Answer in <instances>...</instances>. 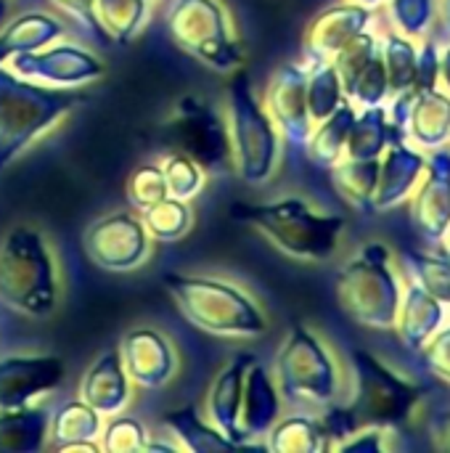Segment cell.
I'll return each instance as SVG.
<instances>
[{
  "label": "cell",
  "mask_w": 450,
  "mask_h": 453,
  "mask_svg": "<svg viewBox=\"0 0 450 453\" xmlns=\"http://www.w3.org/2000/svg\"><path fill=\"white\" fill-rule=\"evenodd\" d=\"M422 403V388L395 374L371 353H353V393L347 403L329 406L321 414V422L332 438V449H337L345 438L363 427L400 430L406 427Z\"/></svg>",
  "instance_id": "cell-1"
},
{
  "label": "cell",
  "mask_w": 450,
  "mask_h": 453,
  "mask_svg": "<svg viewBox=\"0 0 450 453\" xmlns=\"http://www.w3.org/2000/svg\"><path fill=\"white\" fill-rule=\"evenodd\" d=\"M90 104L82 88H56L21 77L0 64V173L42 133Z\"/></svg>",
  "instance_id": "cell-2"
},
{
  "label": "cell",
  "mask_w": 450,
  "mask_h": 453,
  "mask_svg": "<svg viewBox=\"0 0 450 453\" xmlns=\"http://www.w3.org/2000/svg\"><path fill=\"white\" fill-rule=\"evenodd\" d=\"M231 215L255 231H260L276 250L302 263L329 260L342 242L345 218L318 212L300 196H284L265 204L239 202L231 207Z\"/></svg>",
  "instance_id": "cell-3"
},
{
  "label": "cell",
  "mask_w": 450,
  "mask_h": 453,
  "mask_svg": "<svg viewBox=\"0 0 450 453\" xmlns=\"http://www.w3.org/2000/svg\"><path fill=\"white\" fill-rule=\"evenodd\" d=\"M164 289L188 324L217 337H260L268 332L263 308L236 284L212 276L164 273Z\"/></svg>",
  "instance_id": "cell-4"
},
{
  "label": "cell",
  "mask_w": 450,
  "mask_h": 453,
  "mask_svg": "<svg viewBox=\"0 0 450 453\" xmlns=\"http://www.w3.org/2000/svg\"><path fill=\"white\" fill-rule=\"evenodd\" d=\"M0 303L29 319L56 311V260L48 239L32 226H13L0 242Z\"/></svg>",
  "instance_id": "cell-5"
},
{
  "label": "cell",
  "mask_w": 450,
  "mask_h": 453,
  "mask_svg": "<svg viewBox=\"0 0 450 453\" xmlns=\"http://www.w3.org/2000/svg\"><path fill=\"white\" fill-rule=\"evenodd\" d=\"M225 122L233 149V170L241 180L260 186L271 180L281 157V133L265 104L255 96L247 69L231 72L225 85Z\"/></svg>",
  "instance_id": "cell-6"
},
{
  "label": "cell",
  "mask_w": 450,
  "mask_h": 453,
  "mask_svg": "<svg viewBox=\"0 0 450 453\" xmlns=\"http://www.w3.org/2000/svg\"><path fill=\"white\" fill-rule=\"evenodd\" d=\"M342 311L369 329H395L403 287L385 244H366L337 276Z\"/></svg>",
  "instance_id": "cell-7"
},
{
  "label": "cell",
  "mask_w": 450,
  "mask_h": 453,
  "mask_svg": "<svg viewBox=\"0 0 450 453\" xmlns=\"http://www.w3.org/2000/svg\"><path fill=\"white\" fill-rule=\"evenodd\" d=\"M172 42L204 66L231 74L244 64L228 8L220 0H175L167 13Z\"/></svg>",
  "instance_id": "cell-8"
},
{
  "label": "cell",
  "mask_w": 450,
  "mask_h": 453,
  "mask_svg": "<svg viewBox=\"0 0 450 453\" xmlns=\"http://www.w3.org/2000/svg\"><path fill=\"white\" fill-rule=\"evenodd\" d=\"M278 390L289 403L332 406L345 393V377L326 345L302 324H294L276 356Z\"/></svg>",
  "instance_id": "cell-9"
},
{
  "label": "cell",
  "mask_w": 450,
  "mask_h": 453,
  "mask_svg": "<svg viewBox=\"0 0 450 453\" xmlns=\"http://www.w3.org/2000/svg\"><path fill=\"white\" fill-rule=\"evenodd\" d=\"M164 130L170 143L180 154L191 157L204 173L225 175L233 170L228 122L207 101L196 96H183L175 104Z\"/></svg>",
  "instance_id": "cell-10"
},
{
  "label": "cell",
  "mask_w": 450,
  "mask_h": 453,
  "mask_svg": "<svg viewBox=\"0 0 450 453\" xmlns=\"http://www.w3.org/2000/svg\"><path fill=\"white\" fill-rule=\"evenodd\" d=\"M149 239L143 218L133 212H111L85 228L82 247L98 268L125 273L146 260Z\"/></svg>",
  "instance_id": "cell-11"
},
{
  "label": "cell",
  "mask_w": 450,
  "mask_h": 453,
  "mask_svg": "<svg viewBox=\"0 0 450 453\" xmlns=\"http://www.w3.org/2000/svg\"><path fill=\"white\" fill-rule=\"evenodd\" d=\"M5 66L21 77L56 88H82L93 80H101L106 72L98 56L69 42H53L40 50L16 53L5 61Z\"/></svg>",
  "instance_id": "cell-12"
},
{
  "label": "cell",
  "mask_w": 450,
  "mask_h": 453,
  "mask_svg": "<svg viewBox=\"0 0 450 453\" xmlns=\"http://www.w3.org/2000/svg\"><path fill=\"white\" fill-rule=\"evenodd\" d=\"M265 109L273 117L278 133L292 143L305 149L313 133V117L308 109V66L284 64L273 72L265 90Z\"/></svg>",
  "instance_id": "cell-13"
},
{
  "label": "cell",
  "mask_w": 450,
  "mask_h": 453,
  "mask_svg": "<svg viewBox=\"0 0 450 453\" xmlns=\"http://www.w3.org/2000/svg\"><path fill=\"white\" fill-rule=\"evenodd\" d=\"M390 122H395L408 141L424 149H440L450 141V93L440 88L408 90L393 96Z\"/></svg>",
  "instance_id": "cell-14"
},
{
  "label": "cell",
  "mask_w": 450,
  "mask_h": 453,
  "mask_svg": "<svg viewBox=\"0 0 450 453\" xmlns=\"http://www.w3.org/2000/svg\"><path fill=\"white\" fill-rule=\"evenodd\" d=\"M66 366L58 356H11L0 361V411L29 406L64 382Z\"/></svg>",
  "instance_id": "cell-15"
},
{
  "label": "cell",
  "mask_w": 450,
  "mask_h": 453,
  "mask_svg": "<svg viewBox=\"0 0 450 453\" xmlns=\"http://www.w3.org/2000/svg\"><path fill=\"white\" fill-rule=\"evenodd\" d=\"M427 167L430 173L414 194L411 218L424 242L438 244L450 228V146L435 149Z\"/></svg>",
  "instance_id": "cell-16"
},
{
  "label": "cell",
  "mask_w": 450,
  "mask_h": 453,
  "mask_svg": "<svg viewBox=\"0 0 450 453\" xmlns=\"http://www.w3.org/2000/svg\"><path fill=\"white\" fill-rule=\"evenodd\" d=\"M119 356L127 377L146 390H156L167 385L170 377L175 374V350L167 342V337L159 334L156 329L143 326L127 332L122 337Z\"/></svg>",
  "instance_id": "cell-17"
},
{
  "label": "cell",
  "mask_w": 450,
  "mask_h": 453,
  "mask_svg": "<svg viewBox=\"0 0 450 453\" xmlns=\"http://www.w3.org/2000/svg\"><path fill=\"white\" fill-rule=\"evenodd\" d=\"M374 11L361 3H345L318 13L305 32V66L332 61L334 53L369 27Z\"/></svg>",
  "instance_id": "cell-18"
},
{
  "label": "cell",
  "mask_w": 450,
  "mask_h": 453,
  "mask_svg": "<svg viewBox=\"0 0 450 453\" xmlns=\"http://www.w3.org/2000/svg\"><path fill=\"white\" fill-rule=\"evenodd\" d=\"M255 356L241 353L236 356L215 380L210 398H207V411L212 417V425L228 438L233 441L239 449H252V443L244 441L241 427H239V414H241V401H244V380H247V369L252 366Z\"/></svg>",
  "instance_id": "cell-19"
},
{
  "label": "cell",
  "mask_w": 450,
  "mask_h": 453,
  "mask_svg": "<svg viewBox=\"0 0 450 453\" xmlns=\"http://www.w3.org/2000/svg\"><path fill=\"white\" fill-rule=\"evenodd\" d=\"M387 159L379 167V183L374 191V210H387L406 202L424 178L427 159L406 141L387 146Z\"/></svg>",
  "instance_id": "cell-20"
},
{
  "label": "cell",
  "mask_w": 450,
  "mask_h": 453,
  "mask_svg": "<svg viewBox=\"0 0 450 453\" xmlns=\"http://www.w3.org/2000/svg\"><path fill=\"white\" fill-rule=\"evenodd\" d=\"M80 398L93 406L101 417L119 414L130 401V377L122 366L119 348L106 350L95 358L80 385Z\"/></svg>",
  "instance_id": "cell-21"
},
{
  "label": "cell",
  "mask_w": 450,
  "mask_h": 453,
  "mask_svg": "<svg viewBox=\"0 0 450 453\" xmlns=\"http://www.w3.org/2000/svg\"><path fill=\"white\" fill-rule=\"evenodd\" d=\"M278 414H281L278 388L255 358L252 366L247 369L244 401H241V414H239V427H241L244 441L252 443V438L268 435V430L278 422Z\"/></svg>",
  "instance_id": "cell-22"
},
{
  "label": "cell",
  "mask_w": 450,
  "mask_h": 453,
  "mask_svg": "<svg viewBox=\"0 0 450 453\" xmlns=\"http://www.w3.org/2000/svg\"><path fill=\"white\" fill-rule=\"evenodd\" d=\"M446 324V305L422 289L416 281L403 289V303L398 311L395 329L406 348L424 350V345L443 329Z\"/></svg>",
  "instance_id": "cell-23"
},
{
  "label": "cell",
  "mask_w": 450,
  "mask_h": 453,
  "mask_svg": "<svg viewBox=\"0 0 450 453\" xmlns=\"http://www.w3.org/2000/svg\"><path fill=\"white\" fill-rule=\"evenodd\" d=\"M103 430V419L101 414L88 406L82 398L69 401L64 406H58L56 414H50V430L48 435L53 438V451H103L101 443H95V438Z\"/></svg>",
  "instance_id": "cell-24"
},
{
  "label": "cell",
  "mask_w": 450,
  "mask_h": 453,
  "mask_svg": "<svg viewBox=\"0 0 450 453\" xmlns=\"http://www.w3.org/2000/svg\"><path fill=\"white\" fill-rule=\"evenodd\" d=\"M64 35H66V27L61 19L42 13V11H27L0 29V64H5L16 53L48 48L58 42Z\"/></svg>",
  "instance_id": "cell-25"
},
{
  "label": "cell",
  "mask_w": 450,
  "mask_h": 453,
  "mask_svg": "<svg viewBox=\"0 0 450 453\" xmlns=\"http://www.w3.org/2000/svg\"><path fill=\"white\" fill-rule=\"evenodd\" d=\"M400 141H408L406 133L395 122H390V111L382 104H377V106H366L355 117L345 154L350 159H377L390 143H400Z\"/></svg>",
  "instance_id": "cell-26"
},
{
  "label": "cell",
  "mask_w": 450,
  "mask_h": 453,
  "mask_svg": "<svg viewBox=\"0 0 450 453\" xmlns=\"http://www.w3.org/2000/svg\"><path fill=\"white\" fill-rule=\"evenodd\" d=\"M50 430V414L37 406L0 411V453H40Z\"/></svg>",
  "instance_id": "cell-27"
},
{
  "label": "cell",
  "mask_w": 450,
  "mask_h": 453,
  "mask_svg": "<svg viewBox=\"0 0 450 453\" xmlns=\"http://www.w3.org/2000/svg\"><path fill=\"white\" fill-rule=\"evenodd\" d=\"M358 111H355V104L345 101L332 117H326L324 122H318V130L310 133L308 143H305V151H308V159L324 170H332L342 157H345V149H347V138H350V127L355 122Z\"/></svg>",
  "instance_id": "cell-28"
},
{
  "label": "cell",
  "mask_w": 450,
  "mask_h": 453,
  "mask_svg": "<svg viewBox=\"0 0 450 453\" xmlns=\"http://www.w3.org/2000/svg\"><path fill=\"white\" fill-rule=\"evenodd\" d=\"M162 425L170 427V433L178 438V449H186V451L220 453L239 449L215 425H207L194 406H186V409H178V411H167L162 417Z\"/></svg>",
  "instance_id": "cell-29"
},
{
  "label": "cell",
  "mask_w": 450,
  "mask_h": 453,
  "mask_svg": "<svg viewBox=\"0 0 450 453\" xmlns=\"http://www.w3.org/2000/svg\"><path fill=\"white\" fill-rule=\"evenodd\" d=\"M379 157L377 159H339L332 167L334 186L361 212H374V191L379 183Z\"/></svg>",
  "instance_id": "cell-30"
},
{
  "label": "cell",
  "mask_w": 450,
  "mask_h": 453,
  "mask_svg": "<svg viewBox=\"0 0 450 453\" xmlns=\"http://www.w3.org/2000/svg\"><path fill=\"white\" fill-rule=\"evenodd\" d=\"M265 449L278 453H310L332 449V438L321 417H286L268 430Z\"/></svg>",
  "instance_id": "cell-31"
},
{
  "label": "cell",
  "mask_w": 450,
  "mask_h": 453,
  "mask_svg": "<svg viewBox=\"0 0 450 453\" xmlns=\"http://www.w3.org/2000/svg\"><path fill=\"white\" fill-rule=\"evenodd\" d=\"M151 0H95V19L111 42H130L149 21Z\"/></svg>",
  "instance_id": "cell-32"
},
{
  "label": "cell",
  "mask_w": 450,
  "mask_h": 453,
  "mask_svg": "<svg viewBox=\"0 0 450 453\" xmlns=\"http://www.w3.org/2000/svg\"><path fill=\"white\" fill-rule=\"evenodd\" d=\"M379 45L390 77V96L416 90V56H419L416 42L393 29L379 40Z\"/></svg>",
  "instance_id": "cell-33"
},
{
  "label": "cell",
  "mask_w": 450,
  "mask_h": 453,
  "mask_svg": "<svg viewBox=\"0 0 450 453\" xmlns=\"http://www.w3.org/2000/svg\"><path fill=\"white\" fill-rule=\"evenodd\" d=\"M345 104V88L332 61L308 66V109L313 122H324Z\"/></svg>",
  "instance_id": "cell-34"
},
{
  "label": "cell",
  "mask_w": 450,
  "mask_h": 453,
  "mask_svg": "<svg viewBox=\"0 0 450 453\" xmlns=\"http://www.w3.org/2000/svg\"><path fill=\"white\" fill-rule=\"evenodd\" d=\"M194 215L188 202L164 196L162 202L143 210V226L151 239L156 242H178L191 231Z\"/></svg>",
  "instance_id": "cell-35"
},
{
  "label": "cell",
  "mask_w": 450,
  "mask_h": 453,
  "mask_svg": "<svg viewBox=\"0 0 450 453\" xmlns=\"http://www.w3.org/2000/svg\"><path fill=\"white\" fill-rule=\"evenodd\" d=\"M406 263H408V268L414 273V281L422 289H427L443 305H450V257L408 252Z\"/></svg>",
  "instance_id": "cell-36"
},
{
  "label": "cell",
  "mask_w": 450,
  "mask_h": 453,
  "mask_svg": "<svg viewBox=\"0 0 450 453\" xmlns=\"http://www.w3.org/2000/svg\"><path fill=\"white\" fill-rule=\"evenodd\" d=\"M164 180H167V196L172 199H194L204 188V170L186 154L175 151L162 165Z\"/></svg>",
  "instance_id": "cell-37"
},
{
  "label": "cell",
  "mask_w": 450,
  "mask_h": 453,
  "mask_svg": "<svg viewBox=\"0 0 450 453\" xmlns=\"http://www.w3.org/2000/svg\"><path fill=\"white\" fill-rule=\"evenodd\" d=\"M390 19L395 32L406 37H422L432 29L435 21V0H387Z\"/></svg>",
  "instance_id": "cell-38"
},
{
  "label": "cell",
  "mask_w": 450,
  "mask_h": 453,
  "mask_svg": "<svg viewBox=\"0 0 450 453\" xmlns=\"http://www.w3.org/2000/svg\"><path fill=\"white\" fill-rule=\"evenodd\" d=\"M146 430L138 419L133 417H122L114 414L106 425V430H101V449L109 453H138L146 451Z\"/></svg>",
  "instance_id": "cell-39"
},
{
  "label": "cell",
  "mask_w": 450,
  "mask_h": 453,
  "mask_svg": "<svg viewBox=\"0 0 450 453\" xmlns=\"http://www.w3.org/2000/svg\"><path fill=\"white\" fill-rule=\"evenodd\" d=\"M167 196V180L162 165H141L127 178V199L135 210H146Z\"/></svg>",
  "instance_id": "cell-40"
},
{
  "label": "cell",
  "mask_w": 450,
  "mask_h": 453,
  "mask_svg": "<svg viewBox=\"0 0 450 453\" xmlns=\"http://www.w3.org/2000/svg\"><path fill=\"white\" fill-rule=\"evenodd\" d=\"M50 8L61 11L80 32L82 37H88L95 45H109L111 40L106 37V32L101 29L98 19H95V0H45Z\"/></svg>",
  "instance_id": "cell-41"
},
{
  "label": "cell",
  "mask_w": 450,
  "mask_h": 453,
  "mask_svg": "<svg viewBox=\"0 0 450 453\" xmlns=\"http://www.w3.org/2000/svg\"><path fill=\"white\" fill-rule=\"evenodd\" d=\"M424 358L432 374H438L443 382L450 385V326L440 329L427 345H424Z\"/></svg>",
  "instance_id": "cell-42"
},
{
  "label": "cell",
  "mask_w": 450,
  "mask_h": 453,
  "mask_svg": "<svg viewBox=\"0 0 450 453\" xmlns=\"http://www.w3.org/2000/svg\"><path fill=\"white\" fill-rule=\"evenodd\" d=\"M432 446L438 451H450V411H443L432 419Z\"/></svg>",
  "instance_id": "cell-43"
},
{
  "label": "cell",
  "mask_w": 450,
  "mask_h": 453,
  "mask_svg": "<svg viewBox=\"0 0 450 453\" xmlns=\"http://www.w3.org/2000/svg\"><path fill=\"white\" fill-rule=\"evenodd\" d=\"M440 29L443 40L450 45V0H435V21L432 29Z\"/></svg>",
  "instance_id": "cell-44"
},
{
  "label": "cell",
  "mask_w": 450,
  "mask_h": 453,
  "mask_svg": "<svg viewBox=\"0 0 450 453\" xmlns=\"http://www.w3.org/2000/svg\"><path fill=\"white\" fill-rule=\"evenodd\" d=\"M440 72H443V82H446V90L450 93V45L446 48V56L440 61Z\"/></svg>",
  "instance_id": "cell-45"
},
{
  "label": "cell",
  "mask_w": 450,
  "mask_h": 453,
  "mask_svg": "<svg viewBox=\"0 0 450 453\" xmlns=\"http://www.w3.org/2000/svg\"><path fill=\"white\" fill-rule=\"evenodd\" d=\"M353 3H361V5H369V8H374V5H379V3H385V0H353Z\"/></svg>",
  "instance_id": "cell-46"
},
{
  "label": "cell",
  "mask_w": 450,
  "mask_h": 453,
  "mask_svg": "<svg viewBox=\"0 0 450 453\" xmlns=\"http://www.w3.org/2000/svg\"><path fill=\"white\" fill-rule=\"evenodd\" d=\"M5 5H8V0H0V19H3V13H5Z\"/></svg>",
  "instance_id": "cell-47"
},
{
  "label": "cell",
  "mask_w": 450,
  "mask_h": 453,
  "mask_svg": "<svg viewBox=\"0 0 450 453\" xmlns=\"http://www.w3.org/2000/svg\"><path fill=\"white\" fill-rule=\"evenodd\" d=\"M446 239H448V252H450V228H448V234H446Z\"/></svg>",
  "instance_id": "cell-48"
}]
</instances>
